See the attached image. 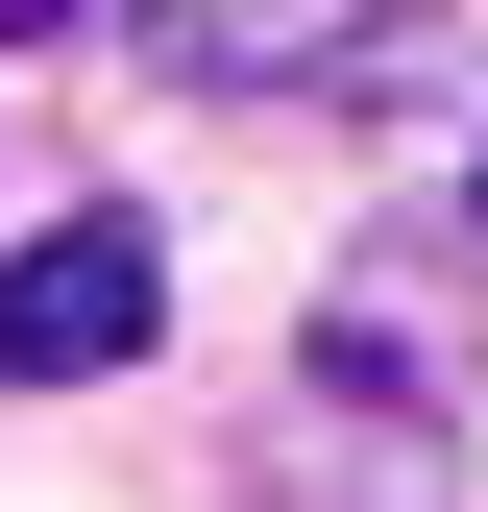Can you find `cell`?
<instances>
[{
	"label": "cell",
	"mask_w": 488,
	"mask_h": 512,
	"mask_svg": "<svg viewBox=\"0 0 488 512\" xmlns=\"http://www.w3.org/2000/svg\"><path fill=\"white\" fill-rule=\"evenodd\" d=\"M147 342H171L147 220H49L25 269H0V391H98V366H147Z\"/></svg>",
	"instance_id": "cell-1"
},
{
	"label": "cell",
	"mask_w": 488,
	"mask_h": 512,
	"mask_svg": "<svg viewBox=\"0 0 488 512\" xmlns=\"http://www.w3.org/2000/svg\"><path fill=\"white\" fill-rule=\"evenodd\" d=\"M391 49V0H171V74L196 98H342Z\"/></svg>",
	"instance_id": "cell-2"
},
{
	"label": "cell",
	"mask_w": 488,
	"mask_h": 512,
	"mask_svg": "<svg viewBox=\"0 0 488 512\" xmlns=\"http://www.w3.org/2000/svg\"><path fill=\"white\" fill-rule=\"evenodd\" d=\"M0 25H98V0H0Z\"/></svg>",
	"instance_id": "cell-3"
}]
</instances>
